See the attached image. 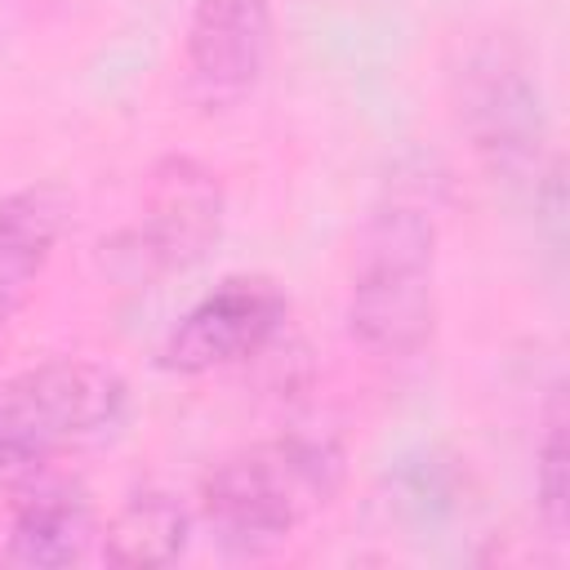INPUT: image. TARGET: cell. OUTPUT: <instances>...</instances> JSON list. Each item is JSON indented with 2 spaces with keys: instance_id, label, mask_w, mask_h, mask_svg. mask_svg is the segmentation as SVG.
Segmentation results:
<instances>
[{
  "instance_id": "1",
  "label": "cell",
  "mask_w": 570,
  "mask_h": 570,
  "mask_svg": "<svg viewBox=\"0 0 570 570\" xmlns=\"http://www.w3.org/2000/svg\"><path fill=\"white\" fill-rule=\"evenodd\" d=\"M436 214L414 196H383L356 236L347 334L379 361H410L436 325Z\"/></svg>"
},
{
  "instance_id": "2",
  "label": "cell",
  "mask_w": 570,
  "mask_h": 570,
  "mask_svg": "<svg viewBox=\"0 0 570 570\" xmlns=\"http://www.w3.org/2000/svg\"><path fill=\"white\" fill-rule=\"evenodd\" d=\"M343 485V450L321 432H285L236 450L200 476V521L232 552L281 548Z\"/></svg>"
},
{
  "instance_id": "3",
  "label": "cell",
  "mask_w": 570,
  "mask_h": 570,
  "mask_svg": "<svg viewBox=\"0 0 570 570\" xmlns=\"http://www.w3.org/2000/svg\"><path fill=\"white\" fill-rule=\"evenodd\" d=\"M129 410V387L116 370L58 356L0 383V485H22L67 450L107 441Z\"/></svg>"
},
{
  "instance_id": "4",
  "label": "cell",
  "mask_w": 570,
  "mask_h": 570,
  "mask_svg": "<svg viewBox=\"0 0 570 570\" xmlns=\"http://www.w3.org/2000/svg\"><path fill=\"white\" fill-rule=\"evenodd\" d=\"M223 183L196 156H165L147 174L138 218L120 227L107 249L111 276L125 285H151L200 263L223 232Z\"/></svg>"
},
{
  "instance_id": "5",
  "label": "cell",
  "mask_w": 570,
  "mask_h": 570,
  "mask_svg": "<svg viewBox=\"0 0 570 570\" xmlns=\"http://www.w3.org/2000/svg\"><path fill=\"white\" fill-rule=\"evenodd\" d=\"M463 129L476 156L503 174L521 178L539 169V151L548 142V107L530 58L503 40L481 45L463 67Z\"/></svg>"
},
{
  "instance_id": "6",
  "label": "cell",
  "mask_w": 570,
  "mask_h": 570,
  "mask_svg": "<svg viewBox=\"0 0 570 570\" xmlns=\"http://www.w3.org/2000/svg\"><path fill=\"white\" fill-rule=\"evenodd\" d=\"M289 316V298L272 276L236 272L205 289L165 334L156 365L183 379L240 365L258 356Z\"/></svg>"
},
{
  "instance_id": "7",
  "label": "cell",
  "mask_w": 570,
  "mask_h": 570,
  "mask_svg": "<svg viewBox=\"0 0 570 570\" xmlns=\"http://www.w3.org/2000/svg\"><path fill=\"white\" fill-rule=\"evenodd\" d=\"M276 45L272 0H191L183 27V85L200 111L240 107Z\"/></svg>"
},
{
  "instance_id": "8",
  "label": "cell",
  "mask_w": 570,
  "mask_h": 570,
  "mask_svg": "<svg viewBox=\"0 0 570 570\" xmlns=\"http://www.w3.org/2000/svg\"><path fill=\"white\" fill-rule=\"evenodd\" d=\"M13 490L18 503L4 543V557L13 566H71L89 552L98 525H94V503L80 485L40 472Z\"/></svg>"
},
{
  "instance_id": "9",
  "label": "cell",
  "mask_w": 570,
  "mask_h": 570,
  "mask_svg": "<svg viewBox=\"0 0 570 570\" xmlns=\"http://www.w3.org/2000/svg\"><path fill=\"white\" fill-rule=\"evenodd\" d=\"M62 227L67 196L53 183H31L0 200V325H9L27 307Z\"/></svg>"
},
{
  "instance_id": "10",
  "label": "cell",
  "mask_w": 570,
  "mask_h": 570,
  "mask_svg": "<svg viewBox=\"0 0 570 570\" xmlns=\"http://www.w3.org/2000/svg\"><path fill=\"white\" fill-rule=\"evenodd\" d=\"M191 534L187 508L165 490L134 494L102 534V561L107 566H169L183 557Z\"/></svg>"
},
{
  "instance_id": "11",
  "label": "cell",
  "mask_w": 570,
  "mask_h": 570,
  "mask_svg": "<svg viewBox=\"0 0 570 570\" xmlns=\"http://www.w3.org/2000/svg\"><path fill=\"white\" fill-rule=\"evenodd\" d=\"M566 396L561 383L548 396L543 410V436L534 445V494H539V512L552 539H566L570 525V441H566Z\"/></svg>"
}]
</instances>
